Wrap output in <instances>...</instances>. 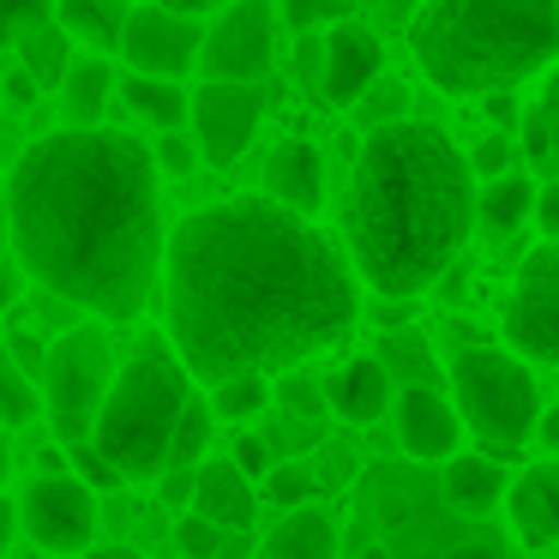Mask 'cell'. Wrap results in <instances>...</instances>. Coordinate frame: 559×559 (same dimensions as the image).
<instances>
[{"label":"cell","mask_w":559,"mask_h":559,"mask_svg":"<svg viewBox=\"0 0 559 559\" xmlns=\"http://www.w3.org/2000/svg\"><path fill=\"white\" fill-rule=\"evenodd\" d=\"M169 343L205 385L295 373L349 337L355 277L343 253L277 199H223L169 229Z\"/></svg>","instance_id":"obj_1"},{"label":"cell","mask_w":559,"mask_h":559,"mask_svg":"<svg viewBox=\"0 0 559 559\" xmlns=\"http://www.w3.org/2000/svg\"><path fill=\"white\" fill-rule=\"evenodd\" d=\"M13 259L43 295L91 319H139L169 265L157 157L133 133L61 127L7 175Z\"/></svg>","instance_id":"obj_2"},{"label":"cell","mask_w":559,"mask_h":559,"mask_svg":"<svg viewBox=\"0 0 559 559\" xmlns=\"http://www.w3.org/2000/svg\"><path fill=\"white\" fill-rule=\"evenodd\" d=\"M481 187L439 127L385 121L361 145L343 205V241L355 271L385 301H415L451 271L475 235Z\"/></svg>","instance_id":"obj_3"},{"label":"cell","mask_w":559,"mask_h":559,"mask_svg":"<svg viewBox=\"0 0 559 559\" xmlns=\"http://www.w3.org/2000/svg\"><path fill=\"white\" fill-rule=\"evenodd\" d=\"M415 67L445 97H499L559 67V0H427Z\"/></svg>","instance_id":"obj_4"},{"label":"cell","mask_w":559,"mask_h":559,"mask_svg":"<svg viewBox=\"0 0 559 559\" xmlns=\"http://www.w3.org/2000/svg\"><path fill=\"white\" fill-rule=\"evenodd\" d=\"M343 559H518L487 518L445 499L427 463H367L355 475Z\"/></svg>","instance_id":"obj_5"},{"label":"cell","mask_w":559,"mask_h":559,"mask_svg":"<svg viewBox=\"0 0 559 559\" xmlns=\"http://www.w3.org/2000/svg\"><path fill=\"white\" fill-rule=\"evenodd\" d=\"M187 409H193V373L175 355V343H139L115 373V391L97 415L91 445L127 475V481H163L175 457V433H181Z\"/></svg>","instance_id":"obj_6"},{"label":"cell","mask_w":559,"mask_h":559,"mask_svg":"<svg viewBox=\"0 0 559 559\" xmlns=\"http://www.w3.org/2000/svg\"><path fill=\"white\" fill-rule=\"evenodd\" d=\"M451 403H457L463 427L493 451L530 445L547 415L530 361L518 349H493V343H475V349L451 355Z\"/></svg>","instance_id":"obj_7"},{"label":"cell","mask_w":559,"mask_h":559,"mask_svg":"<svg viewBox=\"0 0 559 559\" xmlns=\"http://www.w3.org/2000/svg\"><path fill=\"white\" fill-rule=\"evenodd\" d=\"M115 337L103 325H67L49 349V373H43V403H49V433L55 445H91L97 415L115 391Z\"/></svg>","instance_id":"obj_8"},{"label":"cell","mask_w":559,"mask_h":559,"mask_svg":"<svg viewBox=\"0 0 559 559\" xmlns=\"http://www.w3.org/2000/svg\"><path fill=\"white\" fill-rule=\"evenodd\" d=\"M19 523L43 554L85 559L97 547V487H85L73 469H43L19 493Z\"/></svg>","instance_id":"obj_9"},{"label":"cell","mask_w":559,"mask_h":559,"mask_svg":"<svg viewBox=\"0 0 559 559\" xmlns=\"http://www.w3.org/2000/svg\"><path fill=\"white\" fill-rule=\"evenodd\" d=\"M506 349H518L523 361L559 367V241H542L518 265L506 301Z\"/></svg>","instance_id":"obj_10"},{"label":"cell","mask_w":559,"mask_h":559,"mask_svg":"<svg viewBox=\"0 0 559 559\" xmlns=\"http://www.w3.org/2000/svg\"><path fill=\"white\" fill-rule=\"evenodd\" d=\"M205 37L211 25L199 13H181V7H157V0H139L133 19H127V43L121 61L145 79H181L205 61Z\"/></svg>","instance_id":"obj_11"},{"label":"cell","mask_w":559,"mask_h":559,"mask_svg":"<svg viewBox=\"0 0 559 559\" xmlns=\"http://www.w3.org/2000/svg\"><path fill=\"white\" fill-rule=\"evenodd\" d=\"M271 55H277V7H271V0H235V7H223V13L211 19L199 73L253 85L271 67Z\"/></svg>","instance_id":"obj_12"},{"label":"cell","mask_w":559,"mask_h":559,"mask_svg":"<svg viewBox=\"0 0 559 559\" xmlns=\"http://www.w3.org/2000/svg\"><path fill=\"white\" fill-rule=\"evenodd\" d=\"M265 121V91L241 79H205L193 91V139L211 163H235Z\"/></svg>","instance_id":"obj_13"},{"label":"cell","mask_w":559,"mask_h":559,"mask_svg":"<svg viewBox=\"0 0 559 559\" xmlns=\"http://www.w3.org/2000/svg\"><path fill=\"white\" fill-rule=\"evenodd\" d=\"M391 427H397V445L409 463H451L463 439V415L445 391L433 385H403L397 409H391Z\"/></svg>","instance_id":"obj_14"},{"label":"cell","mask_w":559,"mask_h":559,"mask_svg":"<svg viewBox=\"0 0 559 559\" xmlns=\"http://www.w3.org/2000/svg\"><path fill=\"white\" fill-rule=\"evenodd\" d=\"M385 73V49L367 25H331L325 31V73H319V97L331 109H355Z\"/></svg>","instance_id":"obj_15"},{"label":"cell","mask_w":559,"mask_h":559,"mask_svg":"<svg viewBox=\"0 0 559 559\" xmlns=\"http://www.w3.org/2000/svg\"><path fill=\"white\" fill-rule=\"evenodd\" d=\"M265 193L277 199L283 211H295V217L313 223L319 205H325V157H319V145L283 139V145L271 151V163H265Z\"/></svg>","instance_id":"obj_16"},{"label":"cell","mask_w":559,"mask_h":559,"mask_svg":"<svg viewBox=\"0 0 559 559\" xmlns=\"http://www.w3.org/2000/svg\"><path fill=\"white\" fill-rule=\"evenodd\" d=\"M397 409V391H391V367L379 355H355L331 373V415L343 427H373Z\"/></svg>","instance_id":"obj_17"},{"label":"cell","mask_w":559,"mask_h":559,"mask_svg":"<svg viewBox=\"0 0 559 559\" xmlns=\"http://www.w3.org/2000/svg\"><path fill=\"white\" fill-rule=\"evenodd\" d=\"M511 506V530L530 547H554L559 542V463H530L506 493Z\"/></svg>","instance_id":"obj_18"},{"label":"cell","mask_w":559,"mask_h":559,"mask_svg":"<svg viewBox=\"0 0 559 559\" xmlns=\"http://www.w3.org/2000/svg\"><path fill=\"white\" fill-rule=\"evenodd\" d=\"M199 518H211L217 530H253V511H259V493L253 481H247L241 469H235V457H211L199 463V499H193Z\"/></svg>","instance_id":"obj_19"},{"label":"cell","mask_w":559,"mask_h":559,"mask_svg":"<svg viewBox=\"0 0 559 559\" xmlns=\"http://www.w3.org/2000/svg\"><path fill=\"white\" fill-rule=\"evenodd\" d=\"M259 554L265 559H343V530L325 511L301 506V511H283V523L265 535Z\"/></svg>","instance_id":"obj_20"},{"label":"cell","mask_w":559,"mask_h":559,"mask_svg":"<svg viewBox=\"0 0 559 559\" xmlns=\"http://www.w3.org/2000/svg\"><path fill=\"white\" fill-rule=\"evenodd\" d=\"M439 487H445V499L457 511H469V518H487V511L499 506V499L511 493V481H506V463H493V457H451L445 469H439Z\"/></svg>","instance_id":"obj_21"},{"label":"cell","mask_w":559,"mask_h":559,"mask_svg":"<svg viewBox=\"0 0 559 559\" xmlns=\"http://www.w3.org/2000/svg\"><path fill=\"white\" fill-rule=\"evenodd\" d=\"M109 103H115V61L109 55H79L73 73H67V85H61L67 127H103Z\"/></svg>","instance_id":"obj_22"},{"label":"cell","mask_w":559,"mask_h":559,"mask_svg":"<svg viewBox=\"0 0 559 559\" xmlns=\"http://www.w3.org/2000/svg\"><path fill=\"white\" fill-rule=\"evenodd\" d=\"M535 199H542V187L530 181V175H506V181H487L481 187V205H475V229L487 235V241H511V235L523 229V223L535 217Z\"/></svg>","instance_id":"obj_23"},{"label":"cell","mask_w":559,"mask_h":559,"mask_svg":"<svg viewBox=\"0 0 559 559\" xmlns=\"http://www.w3.org/2000/svg\"><path fill=\"white\" fill-rule=\"evenodd\" d=\"M121 97H127V109L145 127H157V133H187V127H193V97L181 91V79L133 73V79H121Z\"/></svg>","instance_id":"obj_24"},{"label":"cell","mask_w":559,"mask_h":559,"mask_svg":"<svg viewBox=\"0 0 559 559\" xmlns=\"http://www.w3.org/2000/svg\"><path fill=\"white\" fill-rule=\"evenodd\" d=\"M139 0H61V25L91 43V55H115L127 43V19Z\"/></svg>","instance_id":"obj_25"},{"label":"cell","mask_w":559,"mask_h":559,"mask_svg":"<svg viewBox=\"0 0 559 559\" xmlns=\"http://www.w3.org/2000/svg\"><path fill=\"white\" fill-rule=\"evenodd\" d=\"M523 157H530L535 175L559 181V67L547 73L542 97L530 103V115H523Z\"/></svg>","instance_id":"obj_26"},{"label":"cell","mask_w":559,"mask_h":559,"mask_svg":"<svg viewBox=\"0 0 559 559\" xmlns=\"http://www.w3.org/2000/svg\"><path fill=\"white\" fill-rule=\"evenodd\" d=\"M73 31L55 19V25H43V31H31L25 43H19V67H25L31 79H37L43 91H61L67 85V73H73Z\"/></svg>","instance_id":"obj_27"},{"label":"cell","mask_w":559,"mask_h":559,"mask_svg":"<svg viewBox=\"0 0 559 559\" xmlns=\"http://www.w3.org/2000/svg\"><path fill=\"white\" fill-rule=\"evenodd\" d=\"M37 415H49L43 379H31L25 367L7 355V343H0V427H31Z\"/></svg>","instance_id":"obj_28"},{"label":"cell","mask_w":559,"mask_h":559,"mask_svg":"<svg viewBox=\"0 0 559 559\" xmlns=\"http://www.w3.org/2000/svg\"><path fill=\"white\" fill-rule=\"evenodd\" d=\"M277 415L295 427H313L331 415V379L307 373V367H295V373H277Z\"/></svg>","instance_id":"obj_29"},{"label":"cell","mask_w":559,"mask_h":559,"mask_svg":"<svg viewBox=\"0 0 559 559\" xmlns=\"http://www.w3.org/2000/svg\"><path fill=\"white\" fill-rule=\"evenodd\" d=\"M211 409L217 421H253V415L277 409V379H229V385H211Z\"/></svg>","instance_id":"obj_30"},{"label":"cell","mask_w":559,"mask_h":559,"mask_svg":"<svg viewBox=\"0 0 559 559\" xmlns=\"http://www.w3.org/2000/svg\"><path fill=\"white\" fill-rule=\"evenodd\" d=\"M379 361H385L391 373H403L409 385H433L439 391V367H433V355H427V343L415 337V331H391L385 349H379Z\"/></svg>","instance_id":"obj_31"},{"label":"cell","mask_w":559,"mask_h":559,"mask_svg":"<svg viewBox=\"0 0 559 559\" xmlns=\"http://www.w3.org/2000/svg\"><path fill=\"white\" fill-rule=\"evenodd\" d=\"M61 19V0H0V49H19L31 31L55 25Z\"/></svg>","instance_id":"obj_32"},{"label":"cell","mask_w":559,"mask_h":559,"mask_svg":"<svg viewBox=\"0 0 559 559\" xmlns=\"http://www.w3.org/2000/svg\"><path fill=\"white\" fill-rule=\"evenodd\" d=\"M211 421H217V409H211V397H193V409H187L181 433H175V457L169 469H199L211 451Z\"/></svg>","instance_id":"obj_33"},{"label":"cell","mask_w":559,"mask_h":559,"mask_svg":"<svg viewBox=\"0 0 559 559\" xmlns=\"http://www.w3.org/2000/svg\"><path fill=\"white\" fill-rule=\"evenodd\" d=\"M265 499L271 506H283V511H301L307 499H313V469H307V457H283L277 469L265 475Z\"/></svg>","instance_id":"obj_34"},{"label":"cell","mask_w":559,"mask_h":559,"mask_svg":"<svg viewBox=\"0 0 559 559\" xmlns=\"http://www.w3.org/2000/svg\"><path fill=\"white\" fill-rule=\"evenodd\" d=\"M0 343H7V355H13V361L25 367L31 379L49 373V349H55V337H37L31 325H19V313L7 319V337H0Z\"/></svg>","instance_id":"obj_35"},{"label":"cell","mask_w":559,"mask_h":559,"mask_svg":"<svg viewBox=\"0 0 559 559\" xmlns=\"http://www.w3.org/2000/svg\"><path fill=\"white\" fill-rule=\"evenodd\" d=\"M223 535L211 518H199V511H187V518H175V547H181V559H217L223 554Z\"/></svg>","instance_id":"obj_36"},{"label":"cell","mask_w":559,"mask_h":559,"mask_svg":"<svg viewBox=\"0 0 559 559\" xmlns=\"http://www.w3.org/2000/svg\"><path fill=\"white\" fill-rule=\"evenodd\" d=\"M355 0H283V19L295 31H331V25H349Z\"/></svg>","instance_id":"obj_37"},{"label":"cell","mask_w":559,"mask_h":559,"mask_svg":"<svg viewBox=\"0 0 559 559\" xmlns=\"http://www.w3.org/2000/svg\"><path fill=\"white\" fill-rule=\"evenodd\" d=\"M67 457H73V475H79V481H85V487H97V493H115V487L127 481V475L115 469V463L103 457L97 445H73V451H67Z\"/></svg>","instance_id":"obj_38"},{"label":"cell","mask_w":559,"mask_h":559,"mask_svg":"<svg viewBox=\"0 0 559 559\" xmlns=\"http://www.w3.org/2000/svg\"><path fill=\"white\" fill-rule=\"evenodd\" d=\"M151 157H157L163 175H175V181H181V175H193V163L205 157V151H199V139H187V133H163Z\"/></svg>","instance_id":"obj_39"},{"label":"cell","mask_w":559,"mask_h":559,"mask_svg":"<svg viewBox=\"0 0 559 559\" xmlns=\"http://www.w3.org/2000/svg\"><path fill=\"white\" fill-rule=\"evenodd\" d=\"M229 457H235V469H241L247 481H253V475L265 481V475L283 463L277 451H271V439H259V433H241V439H235V451H229Z\"/></svg>","instance_id":"obj_40"},{"label":"cell","mask_w":559,"mask_h":559,"mask_svg":"<svg viewBox=\"0 0 559 559\" xmlns=\"http://www.w3.org/2000/svg\"><path fill=\"white\" fill-rule=\"evenodd\" d=\"M157 499L169 511H193V499H199V469H163V481H157Z\"/></svg>","instance_id":"obj_41"},{"label":"cell","mask_w":559,"mask_h":559,"mask_svg":"<svg viewBox=\"0 0 559 559\" xmlns=\"http://www.w3.org/2000/svg\"><path fill=\"white\" fill-rule=\"evenodd\" d=\"M469 169L475 175H487V181H506V175H511V139H481V145H475L469 151Z\"/></svg>","instance_id":"obj_42"},{"label":"cell","mask_w":559,"mask_h":559,"mask_svg":"<svg viewBox=\"0 0 559 559\" xmlns=\"http://www.w3.org/2000/svg\"><path fill=\"white\" fill-rule=\"evenodd\" d=\"M295 73L319 85V73H325V31H301V43H295Z\"/></svg>","instance_id":"obj_43"},{"label":"cell","mask_w":559,"mask_h":559,"mask_svg":"<svg viewBox=\"0 0 559 559\" xmlns=\"http://www.w3.org/2000/svg\"><path fill=\"white\" fill-rule=\"evenodd\" d=\"M535 229H542V241H559V181H547L535 199Z\"/></svg>","instance_id":"obj_44"},{"label":"cell","mask_w":559,"mask_h":559,"mask_svg":"<svg viewBox=\"0 0 559 559\" xmlns=\"http://www.w3.org/2000/svg\"><path fill=\"white\" fill-rule=\"evenodd\" d=\"M421 7L427 0H373V13H379V25H415V19H421Z\"/></svg>","instance_id":"obj_45"},{"label":"cell","mask_w":559,"mask_h":559,"mask_svg":"<svg viewBox=\"0 0 559 559\" xmlns=\"http://www.w3.org/2000/svg\"><path fill=\"white\" fill-rule=\"evenodd\" d=\"M37 97H43V85L25 73V67H13V73H7V103H13V109H31Z\"/></svg>","instance_id":"obj_46"},{"label":"cell","mask_w":559,"mask_h":559,"mask_svg":"<svg viewBox=\"0 0 559 559\" xmlns=\"http://www.w3.org/2000/svg\"><path fill=\"white\" fill-rule=\"evenodd\" d=\"M217 559H259V554H253V530L223 535V554H217Z\"/></svg>","instance_id":"obj_47"},{"label":"cell","mask_w":559,"mask_h":559,"mask_svg":"<svg viewBox=\"0 0 559 559\" xmlns=\"http://www.w3.org/2000/svg\"><path fill=\"white\" fill-rule=\"evenodd\" d=\"M13 530H19V499L0 493V559H7V542H13Z\"/></svg>","instance_id":"obj_48"},{"label":"cell","mask_w":559,"mask_h":559,"mask_svg":"<svg viewBox=\"0 0 559 559\" xmlns=\"http://www.w3.org/2000/svg\"><path fill=\"white\" fill-rule=\"evenodd\" d=\"M13 295H19V265H0V319H13V313H7Z\"/></svg>","instance_id":"obj_49"},{"label":"cell","mask_w":559,"mask_h":559,"mask_svg":"<svg viewBox=\"0 0 559 559\" xmlns=\"http://www.w3.org/2000/svg\"><path fill=\"white\" fill-rule=\"evenodd\" d=\"M157 7H181V13H223V7H235V0H157Z\"/></svg>","instance_id":"obj_50"},{"label":"cell","mask_w":559,"mask_h":559,"mask_svg":"<svg viewBox=\"0 0 559 559\" xmlns=\"http://www.w3.org/2000/svg\"><path fill=\"white\" fill-rule=\"evenodd\" d=\"M535 439H542V445H547V451H554V457H559V403H554V409L542 415V433H535Z\"/></svg>","instance_id":"obj_51"},{"label":"cell","mask_w":559,"mask_h":559,"mask_svg":"<svg viewBox=\"0 0 559 559\" xmlns=\"http://www.w3.org/2000/svg\"><path fill=\"white\" fill-rule=\"evenodd\" d=\"M13 247V229H7V181H0V253Z\"/></svg>","instance_id":"obj_52"},{"label":"cell","mask_w":559,"mask_h":559,"mask_svg":"<svg viewBox=\"0 0 559 559\" xmlns=\"http://www.w3.org/2000/svg\"><path fill=\"white\" fill-rule=\"evenodd\" d=\"M85 559H139V554H133V547H91Z\"/></svg>","instance_id":"obj_53"},{"label":"cell","mask_w":559,"mask_h":559,"mask_svg":"<svg viewBox=\"0 0 559 559\" xmlns=\"http://www.w3.org/2000/svg\"><path fill=\"white\" fill-rule=\"evenodd\" d=\"M0 481H7V427H0Z\"/></svg>","instance_id":"obj_54"},{"label":"cell","mask_w":559,"mask_h":559,"mask_svg":"<svg viewBox=\"0 0 559 559\" xmlns=\"http://www.w3.org/2000/svg\"><path fill=\"white\" fill-rule=\"evenodd\" d=\"M259 559H265V554H259Z\"/></svg>","instance_id":"obj_55"}]
</instances>
